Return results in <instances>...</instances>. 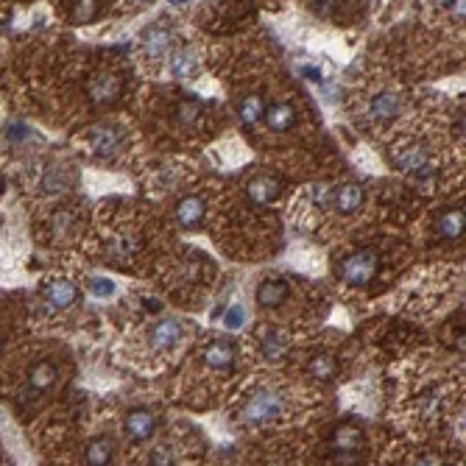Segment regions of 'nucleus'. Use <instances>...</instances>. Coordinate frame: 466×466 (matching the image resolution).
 Wrapping results in <instances>:
<instances>
[{"label": "nucleus", "mask_w": 466, "mask_h": 466, "mask_svg": "<svg viewBox=\"0 0 466 466\" xmlns=\"http://www.w3.org/2000/svg\"><path fill=\"white\" fill-rule=\"evenodd\" d=\"M466 218H464V207H453V210H444L436 221V232L444 240H458L464 234Z\"/></svg>", "instance_id": "1a4fd4ad"}, {"label": "nucleus", "mask_w": 466, "mask_h": 466, "mask_svg": "<svg viewBox=\"0 0 466 466\" xmlns=\"http://www.w3.org/2000/svg\"><path fill=\"white\" fill-rule=\"evenodd\" d=\"M393 162H396V168H399L402 173H410V176H416L419 182H427V179L436 176L433 162L427 159L424 149H419V146H408V149L396 151V154H393Z\"/></svg>", "instance_id": "7ed1b4c3"}, {"label": "nucleus", "mask_w": 466, "mask_h": 466, "mask_svg": "<svg viewBox=\"0 0 466 466\" xmlns=\"http://www.w3.org/2000/svg\"><path fill=\"white\" fill-rule=\"evenodd\" d=\"M263 120L274 129V132H285V129H291L294 126V120H296V112H294V106L291 103H271V106H265V115H263Z\"/></svg>", "instance_id": "4468645a"}, {"label": "nucleus", "mask_w": 466, "mask_h": 466, "mask_svg": "<svg viewBox=\"0 0 466 466\" xmlns=\"http://www.w3.org/2000/svg\"><path fill=\"white\" fill-rule=\"evenodd\" d=\"M176 118H179L182 126H193V120L199 118V103L196 101H182L176 106Z\"/></svg>", "instance_id": "a878e982"}, {"label": "nucleus", "mask_w": 466, "mask_h": 466, "mask_svg": "<svg viewBox=\"0 0 466 466\" xmlns=\"http://www.w3.org/2000/svg\"><path fill=\"white\" fill-rule=\"evenodd\" d=\"M73 221H76V215H73L70 210H56V213H53V218H51L53 234H59V237L70 234V227H73Z\"/></svg>", "instance_id": "393cba45"}, {"label": "nucleus", "mask_w": 466, "mask_h": 466, "mask_svg": "<svg viewBox=\"0 0 466 466\" xmlns=\"http://www.w3.org/2000/svg\"><path fill=\"white\" fill-rule=\"evenodd\" d=\"M240 321H243V310H240L237 305H232L229 313L224 315V324H227V327H240Z\"/></svg>", "instance_id": "c756f323"}, {"label": "nucleus", "mask_w": 466, "mask_h": 466, "mask_svg": "<svg viewBox=\"0 0 466 466\" xmlns=\"http://www.w3.org/2000/svg\"><path fill=\"white\" fill-rule=\"evenodd\" d=\"M95 11H98V3L95 0H81L76 8H73V20L76 23H87V20L95 17Z\"/></svg>", "instance_id": "bb28decb"}, {"label": "nucleus", "mask_w": 466, "mask_h": 466, "mask_svg": "<svg viewBox=\"0 0 466 466\" xmlns=\"http://www.w3.org/2000/svg\"><path fill=\"white\" fill-rule=\"evenodd\" d=\"M204 360L210 369H232L234 363V344L227 338H218L213 341L207 349H204Z\"/></svg>", "instance_id": "9d476101"}, {"label": "nucleus", "mask_w": 466, "mask_h": 466, "mask_svg": "<svg viewBox=\"0 0 466 466\" xmlns=\"http://www.w3.org/2000/svg\"><path fill=\"white\" fill-rule=\"evenodd\" d=\"M204 213H207V207H204L201 196H187V199H182L176 204V221L184 229H199L201 221H204Z\"/></svg>", "instance_id": "0eeeda50"}, {"label": "nucleus", "mask_w": 466, "mask_h": 466, "mask_svg": "<svg viewBox=\"0 0 466 466\" xmlns=\"http://www.w3.org/2000/svg\"><path fill=\"white\" fill-rule=\"evenodd\" d=\"M156 430V416L146 408H137L126 416V436L132 441H149Z\"/></svg>", "instance_id": "423d86ee"}, {"label": "nucleus", "mask_w": 466, "mask_h": 466, "mask_svg": "<svg viewBox=\"0 0 466 466\" xmlns=\"http://www.w3.org/2000/svg\"><path fill=\"white\" fill-rule=\"evenodd\" d=\"M76 299H78V288L73 282H68V279H56V282H51V285L45 288V302H48L53 310H65V308H70Z\"/></svg>", "instance_id": "6e6552de"}, {"label": "nucleus", "mask_w": 466, "mask_h": 466, "mask_svg": "<svg viewBox=\"0 0 466 466\" xmlns=\"http://www.w3.org/2000/svg\"><path fill=\"white\" fill-rule=\"evenodd\" d=\"M28 383H31V389L34 391L51 389V386L56 383V366H53V363H48V360L37 363V366L31 369V374H28Z\"/></svg>", "instance_id": "aec40b11"}, {"label": "nucleus", "mask_w": 466, "mask_h": 466, "mask_svg": "<svg viewBox=\"0 0 466 466\" xmlns=\"http://www.w3.org/2000/svg\"><path fill=\"white\" fill-rule=\"evenodd\" d=\"M260 349H263V355L268 360H279L285 355V341H282L279 332H265L263 341H260Z\"/></svg>", "instance_id": "b1692460"}, {"label": "nucleus", "mask_w": 466, "mask_h": 466, "mask_svg": "<svg viewBox=\"0 0 466 466\" xmlns=\"http://www.w3.org/2000/svg\"><path fill=\"white\" fill-rule=\"evenodd\" d=\"M282 410H285V402H282V396H279L277 391H257V393L246 402L243 419H246L248 424H265V422L279 419Z\"/></svg>", "instance_id": "f03ea898"}, {"label": "nucleus", "mask_w": 466, "mask_h": 466, "mask_svg": "<svg viewBox=\"0 0 466 466\" xmlns=\"http://www.w3.org/2000/svg\"><path fill=\"white\" fill-rule=\"evenodd\" d=\"M332 201H335V210L341 215H352L360 210L363 204V190L358 184H341L335 193H332Z\"/></svg>", "instance_id": "f8f14e48"}, {"label": "nucleus", "mask_w": 466, "mask_h": 466, "mask_svg": "<svg viewBox=\"0 0 466 466\" xmlns=\"http://www.w3.org/2000/svg\"><path fill=\"white\" fill-rule=\"evenodd\" d=\"M369 115H372L374 120H393V118L399 115V98H396L393 92H380V95L372 101Z\"/></svg>", "instance_id": "6ab92c4d"}, {"label": "nucleus", "mask_w": 466, "mask_h": 466, "mask_svg": "<svg viewBox=\"0 0 466 466\" xmlns=\"http://www.w3.org/2000/svg\"><path fill=\"white\" fill-rule=\"evenodd\" d=\"M263 115H265V101H263L260 95H248V98H243V103H240V120H243L246 126L260 123Z\"/></svg>", "instance_id": "412c9836"}, {"label": "nucleus", "mask_w": 466, "mask_h": 466, "mask_svg": "<svg viewBox=\"0 0 466 466\" xmlns=\"http://www.w3.org/2000/svg\"><path fill=\"white\" fill-rule=\"evenodd\" d=\"M285 296H288V285L282 279H265L257 288V305L263 308H279Z\"/></svg>", "instance_id": "dca6fc26"}, {"label": "nucleus", "mask_w": 466, "mask_h": 466, "mask_svg": "<svg viewBox=\"0 0 466 466\" xmlns=\"http://www.w3.org/2000/svg\"><path fill=\"white\" fill-rule=\"evenodd\" d=\"M168 3H170V6H184L187 0H168Z\"/></svg>", "instance_id": "7c9ffc66"}, {"label": "nucleus", "mask_w": 466, "mask_h": 466, "mask_svg": "<svg viewBox=\"0 0 466 466\" xmlns=\"http://www.w3.org/2000/svg\"><path fill=\"white\" fill-rule=\"evenodd\" d=\"M89 291H92L95 296H112V294H115V285H112L109 279L95 277V279H89Z\"/></svg>", "instance_id": "c85d7f7f"}, {"label": "nucleus", "mask_w": 466, "mask_h": 466, "mask_svg": "<svg viewBox=\"0 0 466 466\" xmlns=\"http://www.w3.org/2000/svg\"><path fill=\"white\" fill-rule=\"evenodd\" d=\"M436 3H439V6H450L453 0H436Z\"/></svg>", "instance_id": "2f4dec72"}, {"label": "nucleus", "mask_w": 466, "mask_h": 466, "mask_svg": "<svg viewBox=\"0 0 466 466\" xmlns=\"http://www.w3.org/2000/svg\"><path fill=\"white\" fill-rule=\"evenodd\" d=\"M170 42H173V37H170V31L162 28V25H151V28L143 34V51H146V56H151V59L165 56V53L170 51Z\"/></svg>", "instance_id": "9b49d317"}, {"label": "nucleus", "mask_w": 466, "mask_h": 466, "mask_svg": "<svg viewBox=\"0 0 466 466\" xmlns=\"http://www.w3.org/2000/svg\"><path fill=\"white\" fill-rule=\"evenodd\" d=\"M87 146L98 159H112V156L120 154V149H123V134L115 126H95L87 134Z\"/></svg>", "instance_id": "20e7f679"}, {"label": "nucleus", "mask_w": 466, "mask_h": 466, "mask_svg": "<svg viewBox=\"0 0 466 466\" xmlns=\"http://www.w3.org/2000/svg\"><path fill=\"white\" fill-rule=\"evenodd\" d=\"M182 338V324L179 321H159L151 332V346L159 349V352H168L179 344Z\"/></svg>", "instance_id": "ddd939ff"}, {"label": "nucleus", "mask_w": 466, "mask_h": 466, "mask_svg": "<svg viewBox=\"0 0 466 466\" xmlns=\"http://www.w3.org/2000/svg\"><path fill=\"white\" fill-rule=\"evenodd\" d=\"M363 444V430L358 424H341L332 436V447L338 453H355Z\"/></svg>", "instance_id": "f3484780"}, {"label": "nucleus", "mask_w": 466, "mask_h": 466, "mask_svg": "<svg viewBox=\"0 0 466 466\" xmlns=\"http://www.w3.org/2000/svg\"><path fill=\"white\" fill-rule=\"evenodd\" d=\"M170 73L176 78L196 76V73H199V56H196V51H190V48L176 51V53L170 56Z\"/></svg>", "instance_id": "a211bd4d"}, {"label": "nucleus", "mask_w": 466, "mask_h": 466, "mask_svg": "<svg viewBox=\"0 0 466 466\" xmlns=\"http://www.w3.org/2000/svg\"><path fill=\"white\" fill-rule=\"evenodd\" d=\"M109 458H112V441L109 439H95L84 453V461L89 466L109 464Z\"/></svg>", "instance_id": "4be33fe9"}, {"label": "nucleus", "mask_w": 466, "mask_h": 466, "mask_svg": "<svg viewBox=\"0 0 466 466\" xmlns=\"http://www.w3.org/2000/svg\"><path fill=\"white\" fill-rule=\"evenodd\" d=\"M279 193H282V184H279L277 179H271V176H257V179L248 184V199L257 201V204H268V201H274Z\"/></svg>", "instance_id": "2eb2a0df"}, {"label": "nucleus", "mask_w": 466, "mask_h": 466, "mask_svg": "<svg viewBox=\"0 0 466 466\" xmlns=\"http://www.w3.org/2000/svg\"><path fill=\"white\" fill-rule=\"evenodd\" d=\"M120 92H123V81L115 73H98V76L89 78V84H87V95L95 103H112V101L120 98Z\"/></svg>", "instance_id": "39448f33"}, {"label": "nucleus", "mask_w": 466, "mask_h": 466, "mask_svg": "<svg viewBox=\"0 0 466 466\" xmlns=\"http://www.w3.org/2000/svg\"><path fill=\"white\" fill-rule=\"evenodd\" d=\"M134 3H149V0H134Z\"/></svg>", "instance_id": "473e14b6"}, {"label": "nucleus", "mask_w": 466, "mask_h": 466, "mask_svg": "<svg viewBox=\"0 0 466 466\" xmlns=\"http://www.w3.org/2000/svg\"><path fill=\"white\" fill-rule=\"evenodd\" d=\"M149 461H151V464H170V461H173L170 444H156L154 450H151V455H149Z\"/></svg>", "instance_id": "cd10ccee"}, {"label": "nucleus", "mask_w": 466, "mask_h": 466, "mask_svg": "<svg viewBox=\"0 0 466 466\" xmlns=\"http://www.w3.org/2000/svg\"><path fill=\"white\" fill-rule=\"evenodd\" d=\"M308 372H310L313 377H318V380H332L335 377V372H338V363H335V358L332 355H315L310 363H308Z\"/></svg>", "instance_id": "5701e85b"}, {"label": "nucleus", "mask_w": 466, "mask_h": 466, "mask_svg": "<svg viewBox=\"0 0 466 466\" xmlns=\"http://www.w3.org/2000/svg\"><path fill=\"white\" fill-rule=\"evenodd\" d=\"M377 271H380V257L372 248H360V251L349 254L338 268L341 279L349 285H369L377 277Z\"/></svg>", "instance_id": "f257e3e1"}]
</instances>
